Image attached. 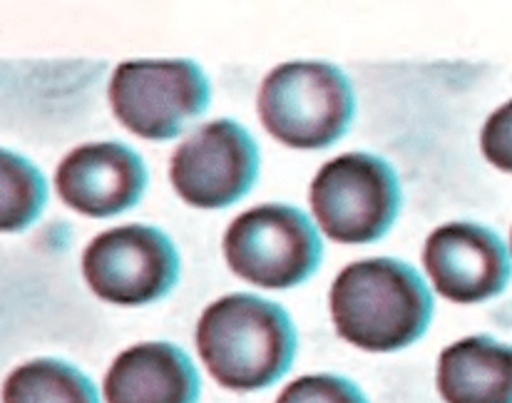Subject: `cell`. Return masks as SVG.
Listing matches in <instances>:
<instances>
[{"mask_svg": "<svg viewBox=\"0 0 512 403\" xmlns=\"http://www.w3.org/2000/svg\"><path fill=\"white\" fill-rule=\"evenodd\" d=\"M331 319L346 344L388 354L416 344L433 321V294L411 264L391 257L348 264L331 287Z\"/></svg>", "mask_w": 512, "mask_h": 403, "instance_id": "1", "label": "cell"}, {"mask_svg": "<svg viewBox=\"0 0 512 403\" xmlns=\"http://www.w3.org/2000/svg\"><path fill=\"white\" fill-rule=\"evenodd\" d=\"M296 346L299 336L289 311L256 294H229L199 316V356L224 389H269L291 369Z\"/></svg>", "mask_w": 512, "mask_h": 403, "instance_id": "2", "label": "cell"}, {"mask_svg": "<svg viewBox=\"0 0 512 403\" xmlns=\"http://www.w3.org/2000/svg\"><path fill=\"white\" fill-rule=\"evenodd\" d=\"M261 125L294 150H324L339 142L356 117V93L343 70L296 60L271 70L256 98Z\"/></svg>", "mask_w": 512, "mask_h": 403, "instance_id": "3", "label": "cell"}, {"mask_svg": "<svg viewBox=\"0 0 512 403\" xmlns=\"http://www.w3.org/2000/svg\"><path fill=\"white\" fill-rule=\"evenodd\" d=\"M311 209L324 234L341 244H371L391 232L401 212L396 170L371 152H346L316 172Z\"/></svg>", "mask_w": 512, "mask_h": 403, "instance_id": "4", "label": "cell"}, {"mask_svg": "<svg viewBox=\"0 0 512 403\" xmlns=\"http://www.w3.org/2000/svg\"><path fill=\"white\" fill-rule=\"evenodd\" d=\"M324 257L319 229L291 204L247 209L224 234V259L244 282L264 289H294L309 282Z\"/></svg>", "mask_w": 512, "mask_h": 403, "instance_id": "5", "label": "cell"}, {"mask_svg": "<svg viewBox=\"0 0 512 403\" xmlns=\"http://www.w3.org/2000/svg\"><path fill=\"white\" fill-rule=\"evenodd\" d=\"M212 85L192 60H130L110 80L117 120L145 140H172L204 115Z\"/></svg>", "mask_w": 512, "mask_h": 403, "instance_id": "6", "label": "cell"}, {"mask_svg": "<svg viewBox=\"0 0 512 403\" xmlns=\"http://www.w3.org/2000/svg\"><path fill=\"white\" fill-rule=\"evenodd\" d=\"M182 262L174 242L147 224L107 229L87 244L83 277L92 294L107 304L145 306L177 287Z\"/></svg>", "mask_w": 512, "mask_h": 403, "instance_id": "7", "label": "cell"}, {"mask_svg": "<svg viewBox=\"0 0 512 403\" xmlns=\"http://www.w3.org/2000/svg\"><path fill=\"white\" fill-rule=\"evenodd\" d=\"M259 165L254 137L239 122L214 120L197 127L174 150L170 177L189 207L224 209L252 192Z\"/></svg>", "mask_w": 512, "mask_h": 403, "instance_id": "8", "label": "cell"}, {"mask_svg": "<svg viewBox=\"0 0 512 403\" xmlns=\"http://www.w3.org/2000/svg\"><path fill=\"white\" fill-rule=\"evenodd\" d=\"M423 264L435 292L455 304L498 297L512 277L503 239L475 222H450L435 229L423 247Z\"/></svg>", "mask_w": 512, "mask_h": 403, "instance_id": "9", "label": "cell"}, {"mask_svg": "<svg viewBox=\"0 0 512 403\" xmlns=\"http://www.w3.org/2000/svg\"><path fill=\"white\" fill-rule=\"evenodd\" d=\"M147 167L122 142H90L70 152L55 172L60 200L87 217H115L142 200Z\"/></svg>", "mask_w": 512, "mask_h": 403, "instance_id": "10", "label": "cell"}, {"mask_svg": "<svg viewBox=\"0 0 512 403\" xmlns=\"http://www.w3.org/2000/svg\"><path fill=\"white\" fill-rule=\"evenodd\" d=\"M107 403H197V366L170 341H147L122 351L105 376Z\"/></svg>", "mask_w": 512, "mask_h": 403, "instance_id": "11", "label": "cell"}, {"mask_svg": "<svg viewBox=\"0 0 512 403\" xmlns=\"http://www.w3.org/2000/svg\"><path fill=\"white\" fill-rule=\"evenodd\" d=\"M435 381L445 403H512V344L483 334L455 341Z\"/></svg>", "mask_w": 512, "mask_h": 403, "instance_id": "12", "label": "cell"}, {"mask_svg": "<svg viewBox=\"0 0 512 403\" xmlns=\"http://www.w3.org/2000/svg\"><path fill=\"white\" fill-rule=\"evenodd\" d=\"M3 403H100L95 384L60 359L18 366L3 384Z\"/></svg>", "mask_w": 512, "mask_h": 403, "instance_id": "13", "label": "cell"}, {"mask_svg": "<svg viewBox=\"0 0 512 403\" xmlns=\"http://www.w3.org/2000/svg\"><path fill=\"white\" fill-rule=\"evenodd\" d=\"M48 182L18 152L0 147V232H23L43 214Z\"/></svg>", "mask_w": 512, "mask_h": 403, "instance_id": "14", "label": "cell"}, {"mask_svg": "<svg viewBox=\"0 0 512 403\" xmlns=\"http://www.w3.org/2000/svg\"><path fill=\"white\" fill-rule=\"evenodd\" d=\"M276 403H368L353 381L336 374H311L291 381Z\"/></svg>", "mask_w": 512, "mask_h": 403, "instance_id": "15", "label": "cell"}, {"mask_svg": "<svg viewBox=\"0 0 512 403\" xmlns=\"http://www.w3.org/2000/svg\"><path fill=\"white\" fill-rule=\"evenodd\" d=\"M480 150L490 165L512 172V100L488 117L480 132Z\"/></svg>", "mask_w": 512, "mask_h": 403, "instance_id": "16", "label": "cell"}, {"mask_svg": "<svg viewBox=\"0 0 512 403\" xmlns=\"http://www.w3.org/2000/svg\"><path fill=\"white\" fill-rule=\"evenodd\" d=\"M510 249H512V234H510Z\"/></svg>", "mask_w": 512, "mask_h": 403, "instance_id": "17", "label": "cell"}]
</instances>
